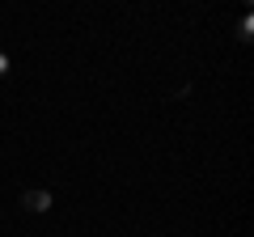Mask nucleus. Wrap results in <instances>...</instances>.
Listing matches in <instances>:
<instances>
[{
  "mask_svg": "<svg viewBox=\"0 0 254 237\" xmlns=\"http://www.w3.org/2000/svg\"><path fill=\"white\" fill-rule=\"evenodd\" d=\"M21 208H26V212H47V208H51V195H47V191H26V195H21Z\"/></svg>",
  "mask_w": 254,
  "mask_h": 237,
  "instance_id": "obj_1",
  "label": "nucleus"
},
{
  "mask_svg": "<svg viewBox=\"0 0 254 237\" xmlns=\"http://www.w3.org/2000/svg\"><path fill=\"white\" fill-rule=\"evenodd\" d=\"M0 76H9V55L0 51Z\"/></svg>",
  "mask_w": 254,
  "mask_h": 237,
  "instance_id": "obj_2",
  "label": "nucleus"
}]
</instances>
